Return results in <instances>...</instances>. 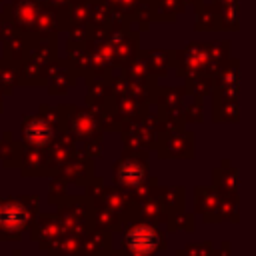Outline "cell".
Listing matches in <instances>:
<instances>
[{
	"mask_svg": "<svg viewBox=\"0 0 256 256\" xmlns=\"http://www.w3.org/2000/svg\"><path fill=\"white\" fill-rule=\"evenodd\" d=\"M52 130L44 124V122H34V124H30L28 128H26V138L30 140V142H34V144H46L50 138H52Z\"/></svg>",
	"mask_w": 256,
	"mask_h": 256,
	"instance_id": "1",
	"label": "cell"
}]
</instances>
